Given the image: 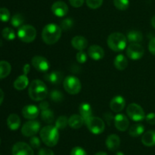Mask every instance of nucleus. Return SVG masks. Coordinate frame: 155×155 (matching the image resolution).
I'll return each instance as SVG.
<instances>
[{"instance_id":"obj_1","label":"nucleus","mask_w":155,"mask_h":155,"mask_svg":"<svg viewBox=\"0 0 155 155\" xmlns=\"http://www.w3.org/2000/svg\"><path fill=\"white\" fill-rule=\"evenodd\" d=\"M62 30L61 27L54 23L46 24L42 29V39L48 45H53L60 40Z\"/></svg>"},{"instance_id":"obj_2","label":"nucleus","mask_w":155,"mask_h":155,"mask_svg":"<svg viewBox=\"0 0 155 155\" xmlns=\"http://www.w3.org/2000/svg\"><path fill=\"white\" fill-rule=\"evenodd\" d=\"M28 94L34 101H42L48 96V88L41 80H33L29 85Z\"/></svg>"},{"instance_id":"obj_3","label":"nucleus","mask_w":155,"mask_h":155,"mask_svg":"<svg viewBox=\"0 0 155 155\" xmlns=\"http://www.w3.org/2000/svg\"><path fill=\"white\" fill-rule=\"evenodd\" d=\"M41 140L48 147H54L59 141L58 129L54 126H44L39 131Z\"/></svg>"},{"instance_id":"obj_4","label":"nucleus","mask_w":155,"mask_h":155,"mask_svg":"<svg viewBox=\"0 0 155 155\" xmlns=\"http://www.w3.org/2000/svg\"><path fill=\"white\" fill-rule=\"evenodd\" d=\"M107 46L114 52H120L125 50L127 44V38L124 33L115 32L109 35L107 40Z\"/></svg>"},{"instance_id":"obj_5","label":"nucleus","mask_w":155,"mask_h":155,"mask_svg":"<svg viewBox=\"0 0 155 155\" xmlns=\"http://www.w3.org/2000/svg\"><path fill=\"white\" fill-rule=\"evenodd\" d=\"M64 88L65 91L71 95L79 94L81 91L82 84L78 78L73 75H69L64 79Z\"/></svg>"},{"instance_id":"obj_6","label":"nucleus","mask_w":155,"mask_h":155,"mask_svg":"<svg viewBox=\"0 0 155 155\" xmlns=\"http://www.w3.org/2000/svg\"><path fill=\"white\" fill-rule=\"evenodd\" d=\"M18 36L22 42L32 43L36 37V28L30 24L22 25L18 29Z\"/></svg>"},{"instance_id":"obj_7","label":"nucleus","mask_w":155,"mask_h":155,"mask_svg":"<svg viewBox=\"0 0 155 155\" xmlns=\"http://www.w3.org/2000/svg\"><path fill=\"white\" fill-rule=\"evenodd\" d=\"M86 127L94 135H100L105 129L104 122L101 118L97 116H91L85 121Z\"/></svg>"},{"instance_id":"obj_8","label":"nucleus","mask_w":155,"mask_h":155,"mask_svg":"<svg viewBox=\"0 0 155 155\" xmlns=\"http://www.w3.org/2000/svg\"><path fill=\"white\" fill-rule=\"evenodd\" d=\"M127 114L132 120L135 122H142L145 119V113L140 105L137 103H130L127 108Z\"/></svg>"},{"instance_id":"obj_9","label":"nucleus","mask_w":155,"mask_h":155,"mask_svg":"<svg viewBox=\"0 0 155 155\" xmlns=\"http://www.w3.org/2000/svg\"><path fill=\"white\" fill-rule=\"evenodd\" d=\"M40 123L37 120H29L24 124L21 128V133L26 137L35 136L40 129Z\"/></svg>"},{"instance_id":"obj_10","label":"nucleus","mask_w":155,"mask_h":155,"mask_svg":"<svg viewBox=\"0 0 155 155\" xmlns=\"http://www.w3.org/2000/svg\"><path fill=\"white\" fill-rule=\"evenodd\" d=\"M145 54L143 46L139 43H131L127 49V55L132 60H139L142 59Z\"/></svg>"},{"instance_id":"obj_11","label":"nucleus","mask_w":155,"mask_h":155,"mask_svg":"<svg viewBox=\"0 0 155 155\" xmlns=\"http://www.w3.org/2000/svg\"><path fill=\"white\" fill-rule=\"evenodd\" d=\"M32 65L39 72H47L50 68V63L44 56H35L31 60Z\"/></svg>"},{"instance_id":"obj_12","label":"nucleus","mask_w":155,"mask_h":155,"mask_svg":"<svg viewBox=\"0 0 155 155\" xmlns=\"http://www.w3.org/2000/svg\"><path fill=\"white\" fill-rule=\"evenodd\" d=\"M12 155H34L33 147L25 142L19 141L14 144Z\"/></svg>"},{"instance_id":"obj_13","label":"nucleus","mask_w":155,"mask_h":155,"mask_svg":"<svg viewBox=\"0 0 155 155\" xmlns=\"http://www.w3.org/2000/svg\"><path fill=\"white\" fill-rule=\"evenodd\" d=\"M114 123L117 130L125 132L130 126V121L127 115L122 113H117L114 118Z\"/></svg>"},{"instance_id":"obj_14","label":"nucleus","mask_w":155,"mask_h":155,"mask_svg":"<svg viewBox=\"0 0 155 155\" xmlns=\"http://www.w3.org/2000/svg\"><path fill=\"white\" fill-rule=\"evenodd\" d=\"M51 12L55 16L63 18L68 14V6L63 1H57L51 5Z\"/></svg>"},{"instance_id":"obj_15","label":"nucleus","mask_w":155,"mask_h":155,"mask_svg":"<svg viewBox=\"0 0 155 155\" xmlns=\"http://www.w3.org/2000/svg\"><path fill=\"white\" fill-rule=\"evenodd\" d=\"M40 112V109L36 105H27L22 109V115L27 119H35Z\"/></svg>"},{"instance_id":"obj_16","label":"nucleus","mask_w":155,"mask_h":155,"mask_svg":"<svg viewBox=\"0 0 155 155\" xmlns=\"http://www.w3.org/2000/svg\"><path fill=\"white\" fill-rule=\"evenodd\" d=\"M126 100L123 96L117 95L110 102V108L114 112H120L125 108Z\"/></svg>"},{"instance_id":"obj_17","label":"nucleus","mask_w":155,"mask_h":155,"mask_svg":"<svg viewBox=\"0 0 155 155\" xmlns=\"http://www.w3.org/2000/svg\"><path fill=\"white\" fill-rule=\"evenodd\" d=\"M88 55L94 61H99L104 56V51L100 46L92 45L88 49Z\"/></svg>"},{"instance_id":"obj_18","label":"nucleus","mask_w":155,"mask_h":155,"mask_svg":"<svg viewBox=\"0 0 155 155\" xmlns=\"http://www.w3.org/2000/svg\"><path fill=\"white\" fill-rule=\"evenodd\" d=\"M63 74L59 71H53L51 72L47 73L44 76V78L47 82L51 84H59L63 80Z\"/></svg>"},{"instance_id":"obj_19","label":"nucleus","mask_w":155,"mask_h":155,"mask_svg":"<svg viewBox=\"0 0 155 155\" xmlns=\"http://www.w3.org/2000/svg\"><path fill=\"white\" fill-rule=\"evenodd\" d=\"M105 144L108 150L114 151V150H117L120 145V138L117 135L111 134L109 136H107L105 141Z\"/></svg>"},{"instance_id":"obj_20","label":"nucleus","mask_w":155,"mask_h":155,"mask_svg":"<svg viewBox=\"0 0 155 155\" xmlns=\"http://www.w3.org/2000/svg\"><path fill=\"white\" fill-rule=\"evenodd\" d=\"M71 45L78 51H83L88 46V40L83 36H76L71 40Z\"/></svg>"},{"instance_id":"obj_21","label":"nucleus","mask_w":155,"mask_h":155,"mask_svg":"<svg viewBox=\"0 0 155 155\" xmlns=\"http://www.w3.org/2000/svg\"><path fill=\"white\" fill-rule=\"evenodd\" d=\"M85 123V120L83 117L78 114L72 115L68 119V126L72 129H80Z\"/></svg>"},{"instance_id":"obj_22","label":"nucleus","mask_w":155,"mask_h":155,"mask_svg":"<svg viewBox=\"0 0 155 155\" xmlns=\"http://www.w3.org/2000/svg\"><path fill=\"white\" fill-rule=\"evenodd\" d=\"M142 144L147 147H153L155 145V131L149 130L145 132L142 137Z\"/></svg>"},{"instance_id":"obj_23","label":"nucleus","mask_w":155,"mask_h":155,"mask_svg":"<svg viewBox=\"0 0 155 155\" xmlns=\"http://www.w3.org/2000/svg\"><path fill=\"white\" fill-rule=\"evenodd\" d=\"M7 125L11 130L15 131L19 129L21 126V119L19 115L15 113L10 114L7 119Z\"/></svg>"},{"instance_id":"obj_24","label":"nucleus","mask_w":155,"mask_h":155,"mask_svg":"<svg viewBox=\"0 0 155 155\" xmlns=\"http://www.w3.org/2000/svg\"><path fill=\"white\" fill-rule=\"evenodd\" d=\"M29 85V79L27 75L23 74L16 78L14 82V88L18 91H23Z\"/></svg>"},{"instance_id":"obj_25","label":"nucleus","mask_w":155,"mask_h":155,"mask_svg":"<svg viewBox=\"0 0 155 155\" xmlns=\"http://www.w3.org/2000/svg\"><path fill=\"white\" fill-rule=\"evenodd\" d=\"M127 41L131 43H139L143 40V34L139 30H133L127 33Z\"/></svg>"},{"instance_id":"obj_26","label":"nucleus","mask_w":155,"mask_h":155,"mask_svg":"<svg viewBox=\"0 0 155 155\" xmlns=\"http://www.w3.org/2000/svg\"><path fill=\"white\" fill-rule=\"evenodd\" d=\"M114 65L117 69L120 71L126 69L128 65V60L127 57L123 54H119L115 57L114 61Z\"/></svg>"},{"instance_id":"obj_27","label":"nucleus","mask_w":155,"mask_h":155,"mask_svg":"<svg viewBox=\"0 0 155 155\" xmlns=\"http://www.w3.org/2000/svg\"><path fill=\"white\" fill-rule=\"evenodd\" d=\"M79 112H80V115L86 121V119L92 116V109L91 107V105L88 103H81L80 105V107H79Z\"/></svg>"},{"instance_id":"obj_28","label":"nucleus","mask_w":155,"mask_h":155,"mask_svg":"<svg viewBox=\"0 0 155 155\" xmlns=\"http://www.w3.org/2000/svg\"><path fill=\"white\" fill-rule=\"evenodd\" d=\"M12 71L11 64L7 61H0V79L5 78Z\"/></svg>"},{"instance_id":"obj_29","label":"nucleus","mask_w":155,"mask_h":155,"mask_svg":"<svg viewBox=\"0 0 155 155\" xmlns=\"http://www.w3.org/2000/svg\"><path fill=\"white\" fill-rule=\"evenodd\" d=\"M145 126L142 124H137L133 125L130 128L129 130V134L131 135L132 137H139L140 135H143L145 132Z\"/></svg>"},{"instance_id":"obj_30","label":"nucleus","mask_w":155,"mask_h":155,"mask_svg":"<svg viewBox=\"0 0 155 155\" xmlns=\"http://www.w3.org/2000/svg\"><path fill=\"white\" fill-rule=\"evenodd\" d=\"M41 118L45 122L48 123V124H51L54 122V112H52V110L48 108L47 109H44V110H41Z\"/></svg>"},{"instance_id":"obj_31","label":"nucleus","mask_w":155,"mask_h":155,"mask_svg":"<svg viewBox=\"0 0 155 155\" xmlns=\"http://www.w3.org/2000/svg\"><path fill=\"white\" fill-rule=\"evenodd\" d=\"M24 21V18L21 14H15L11 19V24L13 27H21Z\"/></svg>"},{"instance_id":"obj_32","label":"nucleus","mask_w":155,"mask_h":155,"mask_svg":"<svg viewBox=\"0 0 155 155\" xmlns=\"http://www.w3.org/2000/svg\"><path fill=\"white\" fill-rule=\"evenodd\" d=\"M49 97L51 101L59 103L61 102L64 99V94L61 91H58V90H52L49 94Z\"/></svg>"},{"instance_id":"obj_33","label":"nucleus","mask_w":155,"mask_h":155,"mask_svg":"<svg viewBox=\"0 0 155 155\" xmlns=\"http://www.w3.org/2000/svg\"><path fill=\"white\" fill-rule=\"evenodd\" d=\"M115 7L120 11H125L130 6V0H114Z\"/></svg>"},{"instance_id":"obj_34","label":"nucleus","mask_w":155,"mask_h":155,"mask_svg":"<svg viewBox=\"0 0 155 155\" xmlns=\"http://www.w3.org/2000/svg\"><path fill=\"white\" fill-rule=\"evenodd\" d=\"M2 34L3 37L7 40H13L16 36L15 30L11 27H5V28L3 29Z\"/></svg>"},{"instance_id":"obj_35","label":"nucleus","mask_w":155,"mask_h":155,"mask_svg":"<svg viewBox=\"0 0 155 155\" xmlns=\"http://www.w3.org/2000/svg\"><path fill=\"white\" fill-rule=\"evenodd\" d=\"M68 125V119L65 115H61L55 121V126L58 129H64Z\"/></svg>"},{"instance_id":"obj_36","label":"nucleus","mask_w":155,"mask_h":155,"mask_svg":"<svg viewBox=\"0 0 155 155\" xmlns=\"http://www.w3.org/2000/svg\"><path fill=\"white\" fill-rule=\"evenodd\" d=\"M74 20L71 18H66L61 22L60 27L62 30L67 31V30H71L74 26Z\"/></svg>"},{"instance_id":"obj_37","label":"nucleus","mask_w":155,"mask_h":155,"mask_svg":"<svg viewBox=\"0 0 155 155\" xmlns=\"http://www.w3.org/2000/svg\"><path fill=\"white\" fill-rule=\"evenodd\" d=\"M10 12L6 8H0V21L7 22L10 19Z\"/></svg>"},{"instance_id":"obj_38","label":"nucleus","mask_w":155,"mask_h":155,"mask_svg":"<svg viewBox=\"0 0 155 155\" xmlns=\"http://www.w3.org/2000/svg\"><path fill=\"white\" fill-rule=\"evenodd\" d=\"M86 5L92 9H97L103 4V0H86Z\"/></svg>"},{"instance_id":"obj_39","label":"nucleus","mask_w":155,"mask_h":155,"mask_svg":"<svg viewBox=\"0 0 155 155\" xmlns=\"http://www.w3.org/2000/svg\"><path fill=\"white\" fill-rule=\"evenodd\" d=\"M76 59L79 63H85L88 59L87 54L84 51H79L76 55Z\"/></svg>"},{"instance_id":"obj_40","label":"nucleus","mask_w":155,"mask_h":155,"mask_svg":"<svg viewBox=\"0 0 155 155\" xmlns=\"http://www.w3.org/2000/svg\"><path fill=\"white\" fill-rule=\"evenodd\" d=\"M30 144L33 148H39L41 145L40 139H39V138H38L37 136L31 137V138H30Z\"/></svg>"},{"instance_id":"obj_41","label":"nucleus","mask_w":155,"mask_h":155,"mask_svg":"<svg viewBox=\"0 0 155 155\" xmlns=\"http://www.w3.org/2000/svg\"><path fill=\"white\" fill-rule=\"evenodd\" d=\"M71 155H87L86 151L81 147H74L71 150Z\"/></svg>"},{"instance_id":"obj_42","label":"nucleus","mask_w":155,"mask_h":155,"mask_svg":"<svg viewBox=\"0 0 155 155\" xmlns=\"http://www.w3.org/2000/svg\"><path fill=\"white\" fill-rule=\"evenodd\" d=\"M145 120L148 124L155 125V113L154 112H150L145 115Z\"/></svg>"},{"instance_id":"obj_43","label":"nucleus","mask_w":155,"mask_h":155,"mask_svg":"<svg viewBox=\"0 0 155 155\" xmlns=\"http://www.w3.org/2000/svg\"><path fill=\"white\" fill-rule=\"evenodd\" d=\"M85 0H69V2L73 7L74 8H80L84 3Z\"/></svg>"},{"instance_id":"obj_44","label":"nucleus","mask_w":155,"mask_h":155,"mask_svg":"<svg viewBox=\"0 0 155 155\" xmlns=\"http://www.w3.org/2000/svg\"><path fill=\"white\" fill-rule=\"evenodd\" d=\"M148 50L150 53L155 56V37H153L148 43Z\"/></svg>"},{"instance_id":"obj_45","label":"nucleus","mask_w":155,"mask_h":155,"mask_svg":"<svg viewBox=\"0 0 155 155\" xmlns=\"http://www.w3.org/2000/svg\"><path fill=\"white\" fill-rule=\"evenodd\" d=\"M38 155H54L53 150L48 148H42L39 150Z\"/></svg>"},{"instance_id":"obj_46","label":"nucleus","mask_w":155,"mask_h":155,"mask_svg":"<svg viewBox=\"0 0 155 155\" xmlns=\"http://www.w3.org/2000/svg\"><path fill=\"white\" fill-rule=\"evenodd\" d=\"M49 107V104L47 101H42L39 105V108L40 110H44V109H47Z\"/></svg>"},{"instance_id":"obj_47","label":"nucleus","mask_w":155,"mask_h":155,"mask_svg":"<svg viewBox=\"0 0 155 155\" xmlns=\"http://www.w3.org/2000/svg\"><path fill=\"white\" fill-rule=\"evenodd\" d=\"M30 65H29V64H25L24 66V68H23V71H24V74H26V75H27V74L30 72Z\"/></svg>"},{"instance_id":"obj_48","label":"nucleus","mask_w":155,"mask_h":155,"mask_svg":"<svg viewBox=\"0 0 155 155\" xmlns=\"http://www.w3.org/2000/svg\"><path fill=\"white\" fill-rule=\"evenodd\" d=\"M4 100V92H3L2 90L0 88V105L2 104V103L3 102Z\"/></svg>"},{"instance_id":"obj_49","label":"nucleus","mask_w":155,"mask_h":155,"mask_svg":"<svg viewBox=\"0 0 155 155\" xmlns=\"http://www.w3.org/2000/svg\"><path fill=\"white\" fill-rule=\"evenodd\" d=\"M151 25H152V27L155 29V15L154 16H153L152 18H151Z\"/></svg>"},{"instance_id":"obj_50","label":"nucleus","mask_w":155,"mask_h":155,"mask_svg":"<svg viewBox=\"0 0 155 155\" xmlns=\"http://www.w3.org/2000/svg\"><path fill=\"white\" fill-rule=\"evenodd\" d=\"M95 155H107V153L104 151H99L95 153Z\"/></svg>"},{"instance_id":"obj_51","label":"nucleus","mask_w":155,"mask_h":155,"mask_svg":"<svg viewBox=\"0 0 155 155\" xmlns=\"http://www.w3.org/2000/svg\"><path fill=\"white\" fill-rule=\"evenodd\" d=\"M115 155H125V154H124L122 151H117L116 153H115Z\"/></svg>"},{"instance_id":"obj_52","label":"nucleus","mask_w":155,"mask_h":155,"mask_svg":"<svg viewBox=\"0 0 155 155\" xmlns=\"http://www.w3.org/2000/svg\"><path fill=\"white\" fill-rule=\"evenodd\" d=\"M0 144H1V139H0Z\"/></svg>"}]
</instances>
